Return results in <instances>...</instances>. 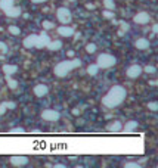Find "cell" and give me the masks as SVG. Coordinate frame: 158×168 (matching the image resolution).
Returning a JSON list of instances; mask_svg holds the SVG:
<instances>
[{"instance_id": "6da1fadb", "label": "cell", "mask_w": 158, "mask_h": 168, "mask_svg": "<svg viewBox=\"0 0 158 168\" xmlns=\"http://www.w3.org/2000/svg\"><path fill=\"white\" fill-rule=\"evenodd\" d=\"M126 96H127V90L123 86H113L109 91L102 97V105L105 108H109V109L117 108L124 102Z\"/></svg>"}, {"instance_id": "7a4b0ae2", "label": "cell", "mask_w": 158, "mask_h": 168, "mask_svg": "<svg viewBox=\"0 0 158 168\" xmlns=\"http://www.w3.org/2000/svg\"><path fill=\"white\" fill-rule=\"evenodd\" d=\"M72 69H74L72 61H62V62H59V64L55 65L53 72H55L56 77H61V78H62V77H67Z\"/></svg>"}, {"instance_id": "3957f363", "label": "cell", "mask_w": 158, "mask_h": 168, "mask_svg": "<svg viewBox=\"0 0 158 168\" xmlns=\"http://www.w3.org/2000/svg\"><path fill=\"white\" fill-rule=\"evenodd\" d=\"M117 64V59L115 56L109 55V53H101L98 56V61H96V65L99 67V69H108V68H113Z\"/></svg>"}, {"instance_id": "277c9868", "label": "cell", "mask_w": 158, "mask_h": 168, "mask_svg": "<svg viewBox=\"0 0 158 168\" xmlns=\"http://www.w3.org/2000/svg\"><path fill=\"white\" fill-rule=\"evenodd\" d=\"M56 18L62 25H68L72 19V15H71L69 9H67V8H59L56 11Z\"/></svg>"}, {"instance_id": "5b68a950", "label": "cell", "mask_w": 158, "mask_h": 168, "mask_svg": "<svg viewBox=\"0 0 158 168\" xmlns=\"http://www.w3.org/2000/svg\"><path fill=\"white\" fill-rule=\"evenodd\" d=\"M142 72H143V68L140 67V65H137V64L130 65V67L126 69V75H127L129 78H132V80L139 78V77L142 75Z\"/></svg>"}, {"instance_id": "8992f818", "label": "cell", "mask_w": 158, "mask_h": 168, "mask_svg": "<svg viewBox=\"0 0 158 168\" xmlns=\"http://www.w3.org/2000/svg\"><path fill=\"white\" fill-rule=\"evenodd\" d=\"M61 118V114L55 109H45V111H42V120H45V121H49V123H55Z\"/></svg>"}, {"instance_id": "52a82bcc", "label": "cell", "mask_w": 158, "mask_h": 168, "mask_svg": "<svg viewBox=\"0 0 158 168\" xmlns=\"http://www.w3.org/2000/svg\"><path fill=\"white\" fill-rule=\"evenodd\" d=\"M49 41H50L49 35L46 33H42L40 35H37V40H35V46H34V47H37V49H45L46 46L49 44Z\"/></svg>"}, {"instance_id": "ba28073f", "label": "cell", "mask_w": 158, "mask_h": 168, "mask_svg": "<svg viewBox=\"0 0 158 168\" xmlns=\"http://www.w3.org/2000/svg\"><path fill=\"white\" fill-rule=\"evenodd\" d=\"M133 21L136 24H139V25H143V24H148L151 21V16L146 12H139V13H136L135 16H133Z\"/></svg>"}, {"instance_id": "9c48e42d", "label": "cell", "mask_w": 158, "mask_h": 168, "mask_svg": "<svg viewBox=\"0 0 158 168\" xmlns=\"http://www.w3.org/2000/svg\"><path fill=\"white\" fill-rule=\"evenodd\" d=\"M9 161H11V164L13 167H25L30 162L28 156H11Z\"/></svg>"}, {"instance_id": "30bf717a", "label": "cell", "mask_w": 158, "mask_h": 168, "mask_svg": "<svg viewBox=\"0 0 158 168\" xmlns=\"http://www.w3.org/2000/svg\"><path fill=\"white\" fill-rule=\"evenodd\" d=\"M58 34H59L61 37L68 38V37H72V35L76 34V31H74V28H71V27H68V25H61V27L58 28Z\"/></svg>"}, {"instance_id": "8fae6325", "label": "cell", "mask_w": 158, "mask_h": 168, "mask_svg": "<svg viewBox=\"0 0 158 168\" xmlns=\"http://www.w3.org/2000/svg\"><path fill=\"white\" fill-rule=\"evenodd\" d=\"M33 91L37 97H45L46 94L49 93V87L46 84H37V86H34Z\"/></svg>"}, {"instance_id": "7c38bea8", "label": "cell", "mask_w": 158, "mask_h": 168, "mask_svg": "<svg viewBox=\"0 0 158 168\" xmlns=\"http://www.w3.org/2000/svg\"><path fill=\"white\" fill-rule=\"evenodd\" d=\"M21 13H22V11L19 6H12L8 11H5V15L8 18H18V16H21Z\"/></svg>"}, {"instance_id": "4fadbf2b", "label": "cell", "mask_w": 158, "mask_h": 168, "mask_svg": "<svg viewBox=\"0 0 158 168\" xmlns=\"http://www.w3.org/2000/svg\"><path fill=\"white\" fill-rule=\"evenodd\" d=\"M35 40H37V35H35V34H31V35L25 37L22 41L24 47H25V49H33L34 46H35Z\"/></svg>"}, {"instance_id": "5bb4252c", "label": "cell", "mask_w": 158, "mask_h": 168, "mask_svg": "<svg viewBox=\"0 0 158 168\" xmlns=\"http://www.w3.org/2000/svg\"><path fill=\"white\" fill-rule=\"evenodd\" d=\"M135 47L137 50H146L148 47H149V40L148 38H137L135 41Z\"/></svg>"}, {"instance_id": "9a60e30c", "label": "cell", "mask_w": 158, "mask_h": 168, "mask_svg": "<svg viewBox=\"0 0 158 168\" xmlns=\"http://www.w3.org/2000/svg\"><path fill=\"white\" fill-rule=\"evenodd\" d=\"M137 127H139V123H137V121H127V123L123 125L121 130H124V133H133V131H136Z\"/></svg>"}, {"instance_id": "2e32d148", "label": "cell", "mask_w": 158, "mask_h": 168, "mask_svg": "<svg viewBox=\"0 0 158 168\" xmlns=\"http://www.w3.org/2000/svg\"><path fill=\"white\" fill-rule=\"evenodd\" d=\"M49 50H52V52H58V50H61L62 49V41L61 40H50L49 41V44L46 46Z\"/></svg>"}, {"instance_id": "e0dca14e", "label": "cell", "mask_w": 158, "mask_h": 168, "mask_svg": "<svg viewBox=\"0 0 158 168\" xmlns=\"http://www.w3.org/2000/svg\"><path fill=\"white\" fill-rule=\"evenodd\" d=\"M16 71H18V67H16V65H12V64H6V65L3 67V72H5L8 77L16 74Z\"/></svg>"}, {"instance_id": "ac0fdd59", "label": "cell", "mask_w": 158, "mask_h": 168, "mask_svg": "<svg viewBox=\"0 0 158 168\" xmlns=\"http://www.w3.org/2000/svg\"><path fill=\"white\" fill-rule=\"evenodd\" d=\"M13 3H15V0H0V9L3 12L8 11L9 8L13 6Z\"/></svg>"}, {"instance_id": "d6986e66", "label": "cell", "mask_w": 158, "mask_h": 168, "mask_svg": "<svg viewBox=\"0 0 158 168\" xmlns=\"http://www.w3.org/2000/svg\"><path fill=\"white\" fill-rule=\"evenodd\" d=\"M121 128H123V124L120 123V121H114V123L109 125V131H113V133L121 131Z\"/></svg>"}, {"instance_id": "ffe728a7", "label": "cell", "mask_w": 158, "mask_h": 168, "mask_svg": "<svg viewBox=\"0 0 158 168\" xmlns=\"http://www.w3.org/2000/svg\"><path fill=\"white\" fill-rule=\"evenodd\" d=\"M98 72H99V67H98L96 64H92V65H89V68H87V74H89V75H92V77H93V75H96Z\"/></svg>"}, {"instance_id": "44dd1931", "label": "cell", "mask_w": 158, "mask_h": 168, "mask_svg": "<svg viewBox=\"0 0 158 168\" xmlns=\"http://www.w3.org/2000/svg\"><path fill=\"white\" fill-rule=\"evenodd\" d=\"M8 31L12 34V35H19L21 34V28L18 25H9L8 27Z\"/></svg>"}, {"instance_id": "7402d4cb", "label": "cell", "mask_w": 158, "mask_h": 168, "mask_svg": "<svg viewBox=\"0 0 158 168\" xmlns=\"http://www.w3.org/2000/svg\"><path fill=\"white\" fill-rule=\"evenodd\" d=\"M103 8L109 9V11H114L115 9V2L114 0H103Z\"/></svg>"}, {"instance_id": "603a6c76", "label": "cell", "mask_w": 158, "mask_h": 168, "mask_svg": "<svg viewBox=\"0 0 158 168\" xmlns=\"http://www.w3.org/2000/svg\"><path fill=\"white\" fill-rule=\"evenodd\" d=\"M102 15H103V18H106V19H111V21H113L114 18H115V13H114V11H109V9H105V11L102 12Z\"/></svg>"}, {"instance_id": "cb8c5ba5", "label": "cell", "mask_w": 158, "mask_h": 168, "mask_svg": "<svg viewBox=\"0 0 158 168\" xmlns=\"http://www.w3.org/2000/svg\"><path fill=\"white\" fill-rule=\"evenodd\" d=\"M8 86H9V89H12V90L18 89V81L9 77V78H8Z\"/></svg>"}, {"instance_id": "d4e9b609", "label": "cell", "mask_w": 158, "mask_h": 168, "mask_svg": "<svg viewBox=\"0 0 158 168\" xmlns=\"http://www.w3.org/2000/svg\"><path fill=\"white\" fill-rule=\"evenodd\" d=\"M42 27H43V30H53L55 28V25L52 21H43L42 22Z\"/></svg>"}, {"instance_id": "484cf974", "label": "cell", "mask_w": 158, "mask_h": 168, "mask_svg": "<svg viewBox=\"0 0 158 168\" xmlns=\"http://www.w3.org/2000/svg\"><path fill=\"white\" fill-rule=\"evenodd\" d=\"M96 49H98V47H96L95 43H89V44L86 46V52H87V53H95Z\"/></svg>"}, {"instance_id": "4316f807", "label": "cell", "mask_w": 158, "mask_h": 168, "mask_svg": "<svg viewBox=\"0 0 158 168\" xmlns=\"http://www.w3.org/2000/svg\"><path fill=\"white\" fill-rule=\"evenodd\" d=\"M148 109L152 111V112H157L158 111V103L157 102H149V103H148Z\"/></svg>"}, {"instance_id": "83f0119b", "label": "cell", "mask_w": 158, "mask_h": 168, "mask_svg": "<svg viewBox=\"0 0 158 168\" xmlns=\"http://www.w3.org/2000/svg\"><path fill=\"white\" fill-rule=\"evenodd\" d=\"M140 165L137 162H126L124 164V168H139Z\"/></svg>"}, {"instance_id": "f1b7e54d", "label": "cell", "mask_w": 158, "mask_h": 168, "mask_svg": "<svg viewBox=\"0 0 158 168\" xmlns=\"http://www.w3.org/2000/svg\"><path fill=\"white\" fill-rule=\"evenodd\" d=\"M143 71H145V72H149V74H154V72H155V67H152V65H149V67L143 68Z\"/></svg>"}, {"instance_id": "f546056e", "label": "cell", "mask_w": 158, "mask_h": 168, "mask_svg": "<svg viewBox=\"0 0 158 168\" xmlns=\"http://www.w3.org/2000/svg\"><path fill=\"white\" fill-rule=\"evenodd\" d=\"M72 65H74V68H79V67H81V59H72Z\"/></svg>"}, {"instance_id": "4dcf8cb0", "label": "cell", "mask_w": 158, "mask_h": 168, "mask_svg": "<svg viewBox=\"0 0 158 168\" xmlns=\"http://www.w3.org/2000/svg\"><path fill=\"white\" fill-rule=\"evenodd\" d=\"M5 103H6V108H8V109H15V108H16L15 102H5Z\"/></svg>"}, {"instance_id": "1f68e13d", "label": "cell", "mask_w": 158, "mask_h": 168, "mask_svg": "<svg viewBox=\"0 0 158 168\" xmlns=\"http://www.w3.org/2000/svg\"><path fill=\"white\" fill-rule=\"evenodd\" d=\"M6 109H8V108H6V103H5V102L0 103V115H3V114L6 112Z\"/></svg>"}, {"instance_id": "d6a6232c", "label": "cell", "mask_w": 158, "mask_h": 168, "mask_svg": "<svg viewBox=\"0 0 158 168\" xmlns=\"http://www.w3.org/2000/svg\"><path fill=\"white\" fill-rule=\"evenodd\" d=\"M6 50H8V47H6V44H5L3 41H0V52H2V53H5Z\"/></svg>"}, {"instance_id": "836d02e7", "label": "cell", "mask_w": 158, "mask_h": 168, "mask_svg": "<svg viewBox=\"0 0 158 168\" xmlns=\"http://www.w3.org/2000/svg\"><path fill=\"white\" fill-rule=\"evenodd\" d=\"M121 30H123V31H129V25H127V24L126 22H121ZM123 31H121V33H123Z\"/></svg>"}, {"instance_id": "e575fe53", "label": "cell", "mask_w": 158, "mask_h": 168, "mask_svg": "<svg viewBox=\"0 0 158 168\" xmlns=\"http://www.w3.org/2000/svg\"><path fill=\"white\" fill-rule=\"evenodd\" d=\"M12 133H15V134H16V133H19V134H21V133H24V130H22V128H13V130H12Z\"/></svg>"}, {"instance_id": "d590c367", "label": "cell", "mask_w": 158, "mask_h": 168, "mask_svg": "<svg viewBox=\"0 0 158 168\" xmlns=\"http://www.w3.org/2000/svg\"><path fill=\"white\" fill-rule=\"evenodd\" d=\"M33 3H35V5H40V3H45V2H47V0H31Z\"/></svg>"}, {"instance_id": "8d00e7d4", "label": "cell", "mask_w": 158, "mask_h": 168, "mask_svg": "<svg viewBox=\"0 0 158 168\" xmlns=\"http://www.w3.org/2000/svg\"><path fill=\"white\" fill-rule=\"evenodd\" d=\"M53 167L55 168H65V165H64V164H55Z\"/></svg>"}, {"instance_id": "74e56055", "label": "cell", "mask_w": 158, "mask_h": 168, "mask_svg": "<svg viewBox=\"0 0 158 168\" xmlns=\"http://www.w3.org/2000/svg\"><path fill=\"white\" fill-rule=\"evenodd\" d=\"M157 30H158V28H157V25H154V27H152V33H154V34H157Z\"/></svg>"}, {"instance_id": "f35d334b", "label": "cell", "mask_w": 158, "mask_h": 168, "mask_svg": "<svg viewBox=\"0 0 158 168\" xmlns=\"http://www.w3.org/2000/svg\"><path fill=\"white\" fill-rule=\"evenodd\" d=\"M68 2H76V0H68Z\"/></svg>"}]
</instances>
